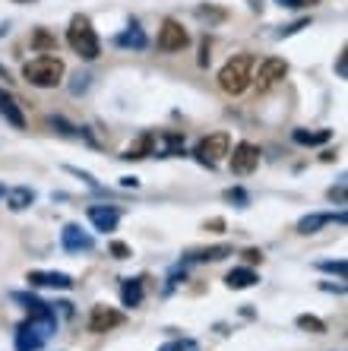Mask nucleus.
<instances>
[{"instance_id": "f257e3e1", "label": "nucleus", "mask_w": 348, "mask_h": 351, "mask_svg": "<svg viewBox=\"0 0 348 351\" xmlns=\"http://www.w3.org/2000/svg\"><path fill=\"white\" fill-rule=\"evenodd\" d=\"M64 73H67L64 60L54 58V54H38V58H32L23 66L25 82H32L38 89H54V86H60V82H64Z\"/></svg>"}, {"instance_id": "f03ea898", "label": "nucleus", "mask_w": 348, "mask_h": 351, "mask_svg": "<svg viewBox=\"0 0 348 351\" xmlns=\"http://www.w3.org/2000/svg\"><path fill=\"white\" fill-rule=\"evenodd\" d=\"M67 45H70L82 60H98V54H102V41H98L89 16H82V13H76V16L70 19V25H67Z\"/></svg>"}, {"instance_id": "7ed1b4c3", "label": "nucleus", "mask_w": 348, "mask_h": 351, "mask_svg": "<svg viewBox=\"0 0 348 351\" xmlns=\"http://www.w3.org/2000/svg\"><path fill=\"white\" fill-rule=\"evenodd\" d=\"M253 82V58L251 54H235L219 70V89L225 95H244L247 86Z\"/></svg>"}, {"instance_id": "20e7f679", "label": "nucleus", "mask_w": 348, "mask_h": 351, "mask_svg": "<svg viewBox=\"0 0 348 351\" xmlns=\"http://www.w3.org/2000/svg\"><path fill=\"white\" fill-rule=\"evenodd\" d=\"M228 152H231V136L228 133H209V136H202L196 143V162L209 165V168H216Z\"/></svg>"}, {"instance_id": "39448f33", "label": "nucleus", "mask_w": 348, "mask_h": 351, "mask_svg": "<svg viewBox=\"0 0 348 351\" xmlns=\"http://www.w3.org/2000/svg\"><path fill=\"white\" fill-rule=\"evenodd\" d=\"M187 45H190V35H187L184 25L178 19H165L162 29H159V48L174 54V51H184Z\"/></svg>"}, {"instance_id": "423d86ee", "label": "nucleus", "mask_w": 348, "mask_h": 351, "mask_svg": "<svg viewBox=\"0 0 348 351\" xmlns=\"http://www.w3.org/2000/svg\"><path fill=\"white\" fill-rule=\"evenodd\" d=\"M288 76V60H282V58H266L263 64H259V70H257V76H253V82L259 86V92H266V89H272L279 80H285Z\"/></svg>"}, {"instance_id": "0eeeda50", "label": "nucleus", "mask_w": 348, "mask_h": 351, "mask_svg": "<svg viewBox=\"0 0 348 351\" xmlns=\"http://www.w3.org/2000/svg\"><path fill=\"white\" fill-rule=\"evenodd\" d=\"M228 162H231V171L235 174H253V168L259 165V149L253 143H237L235 152H228Z\"/></svg>"}, {"instance_id": "6e6552de", "label": "nucleus", "mask_w": 348, "mask_h": 351, "mask_svg": "<svg viewBox=\"0 0 348 351\" xmlns=\"http://www.w3.org/2000/svg\"><path fill=\"white\" fill-rule=\"evenodd\" d=\"M60 247H64L67 254H89L92 247H95V241H92V234H86L80 225H64V231H60Z\"/></svg>"}, {"instance_id": "1a4fd4ad", "label": "nucleus", "mask_w": 348, "mask_h": 351, "mask_svg": "<svg viewBox=\"0 0 348 351\" xmlns=\"http://www.w3.org/2000/svg\"><path fill=\"white\" fill-rule=\"evenodd\" d=\"M25 282L32 288H57V291H70L73 288V276H67V272H29L25 276Z\"/></svg>"}, {"instance_id": "9d476101", "label": "nucleus", "mask_w": 348, "mask_h": 351, "mask_svg": "<svg viewBox=\"0 0 348 351\" xmlns=\"http://www.w3.org/2000/svg\"><path fill=\"white\" fill-rule=\"evenodd\" d=\"M124 323V317L117 311H111V307H92V313H89V332H95V335H102V332H108V329H114V326H121Z\"/></svg>"}, {"instance_id": "9b49d317", "label": "nucleus", "mask_w": 348, "mask_h": 351, "mask_svg": "<svg viewBox=\"0 0 348 351\" xmlns=\"http://www.w3.org/2000/svg\"><path fill=\"white\" fill-rule=\"evenodd\" d=\"M89 221L95 225V231H114L117 228V221H121V213L114 209V206H89Z\"/></svg>"}, {"instance_id": "f8f14e48", "label": "nucleus", "mask_w": 348, "mask_h": 351, "mask_svg": "<svg viewBox=\"0 0 348 351\" xmlns=\"http://www.w3.org/2000/svg\"><path fill=\"white\" fill-rule=\"evenodd\" d=\"M0 117H7L10 127H16V130H25V114H23V108H19V101L10 95L7 89H0Z\"/></svg>"}, {"instance_id": "ddd939ff", "label": "nucleus", "mask_w": 348, "mask_h": 351, "mask_svg": "<svg viewBox=\"0 0 348 351\" xmlns=\"http://www.w3.org/2000/svg\"><path fill=\"white\" fill-rule=\"evenodd\" d=\"M329 221H339V225H345V213H339V215H329V213L304 215V219L298 221V234H316V231L326 228Z\"/></svg>"}, {"instance_id": "4468645a", "label": "nucleus", "mask_w": 348, "mask_h": 351, "mask_svg": "<svg viewBox=\"0 0 348 351\" xmlns=\"http://www.w3.org/2000/svg\"><path fill=\"white\" fill-rule=\"evenodd\" d=\"M259 282V276L251 269V266H237V269H231L225 276V285L235 288V291H244V288H253Z\"/></svg>"}, {"instance_id": "2eb2a0df", "label": "nucleus", "mask_w": 348, "mask_h": 351, "mask_svg": "<svg viewBox=\"0 0 348 351\" xmlns=\"http://www.w3.org/2000/svg\"><path fill=\"white\" fill-rule=\"evenodd\" d=\"M3 196H7V206L13 213H23V209H29V206L35 203L32 187H10V190H3Z\"/></svg>"}, {"instance_id": "dca6fc26", "label": "nucleus", "mask_w": 348, "mask_h": 351, "mask_svg": "<svg viewBox=\"0 0 348 351\" xmlns=\"http://www.w3.org/2000/svg\"><path fill=\"white\" fill-rule=\"evenodd\" d=\"M235 254V247L228 244H216V247H206V250H194V254H187V260L190 263H219L225 260V256Z\"/></svg>"}, {"instance_id": "f3484780", "label": "nucleus", "mask_w": 348, "mask_h": 351, "mask_svg": "<svg viewBox=\"0 0 348 351\" xmlns=\"http://www.w3.org/2000/svg\"><path fill=\"white\" fill-rule=\"evenodd\" d=\"M146 41H149V38H146V32H143L139 25H130V29H124V32L114 38V45H117V48L143 51V48H146Z\"/></svg>"}, {"instance_id": "a211bd4d", "label": "nucleus", "mask_w": 348, "mask_h": 351, "mask_svg": "<svg viewBox=\"0 0 348 351\" xmlns=\"http://www.w3.org/2000/svg\"><path fill=\"white\" fill-rule=\"evenodd\" d=\"M41 345H45V335H38L29 323L16 329V351H38Z\"/></svg>"}, {"instance_id": "6ab92c4d", "label": "nucleus", "mask_w": 348, "mask_h": 351, "mask_svg": "<svg viewBox=\"0 0 348 351\" xmlns=\"http://www.w3.org/2000/svg\"><path fill=\"white\" fill-rule=\"evenodd\" d=\"M121 301H124V307H139L143 304V278H124Z\"/></svg>"}, {"instance_id": "aec40b11", "label": "nucleus", "mask_w": 348, "mask_h": 351, "mask_svg": "<svg viewBox=\"0 0 348 351\" xmlns=\"http://www.w3.org/2000/svg\"><path fill=\"white\" fill-rule=\"evenodd\" d=\"M152 146H155V136H152V133H143V136H139L121 158H127V162H139V158L152 156Z\"/></svg>"}, {"instance_id": "412c9836", "label": "nucleus", "mask_w": 348, "mask_h": 351, "mask_svg": "<svg viewBox=\"0 0 348 351\" xmlns=\"http://www.w3.org/2000/svg\"><path fill=\"white\" fill-rule=\"evenodd\" d=\"M292 136H294V143H298V146H323V143H329V139H332V133L329 130H316V133L294 130Z\"/></svg>"}, {"instance_id": "4be33fe9", "label": "nucleus", "mask_w": 348, "mask_h": 351, "mask_svg": "<svg viewBox=\"0 0 348 351\" xmlns=\"http://www.w3.org/2000/svg\"><path fill=\"white\" fill-rule=\"evenodd\" d=\"M32 48L41 51V54H51V51L57 48V38L48 32V29H35L32 32Z\"/></svg>"}, {"instance_id": "5701e85b", "label": "nucleus", "mask_w": 348, "mask_h": 351, "mask_svg": "<svg viewBox=\"0 0 348 351\" xmlns=\"http://www.w3.org/2000/svg\"><path fill=\"white\" fill-rule=\"evenodd\" d=\"M298 329H304V332H314V335H323V332H326V323H323L320 317L301 313V317H298Z\"/></svg>"}, {"instance_id": "b1692460", "label": "nucleus", "mask_w": 348, "mask_h": 351, "mask_svg": "<svg viewBox=\"0 0 348 351\" xmlns=\"http://www.w3.org/2000/svg\"><path fill=\"white\" fill-rule=\"evenodd\" d=\"M316 269H320V272H332V276L345 278L348 266H345V260H326V263H320V266H316Z\"/></svg>"}, {"instance_id": "393cba45", "label": "nucleus", "mask_w": 348, "mask_h": 351, "mask_svg": "<svg viewBox=\"0 0 348 351\" xmlns=\"http://www.w3.org/2000/svg\"><path fill=\"white\" fill-rule=\"evenodd\" d=\"M225 199H228V203H235V206H247V203H251L247 190H241V187H228L225 190Z\"/></svg>"}, {"instance_id": "a878e982", "label": "nucleus", "mask_w": 348, "mask_h": 351, "mask_svg": "<svg viewBox=\"0 0 348 351\" xmlns=\"http://www.w3.org/2000/svg\"><path fill=\"white\" fill-rule=\"evenodd\" d=\"M308 23L310 19H298V23H288V25H282V29H279V38H288V35H294V32H301V29H308Z\"/></svg>"}, {"instance_id": "bb28decb", "label": "nucleus", "mask_w": 348, "mask_h": 351, "mask_svg": "<svg viewBox=\"0 0 348 351\" xmlns=\"http://www.w3.org/2000/svg\"><path fill=\"white\" fill-rule=\"evenodd\" d=\"M196 16L200 19H225L222 10H209V7H196Z\"/></svg>"}, {"instance_id": "cd10ccee", "label": "nucleus", "mask_w": 348, "mask_h": 351, "mask_svg": "<svg viewBox=\"0 0 348 351\" xmlns=\"http://www.w3.org/2000/svg\"><path fill=\"white\" fill-rule=\"evenodd\" d=\"M111 254L117 256V260H127V256H130V247L124 244V241H114V244H111Z\"/></svg>"}, {"instance_id": "c85d7f7f", "label": "nucleus", "mask_w": 348, "mask_h": 351, "mask_svg": "<svg viewBox=\"0 0 348 351\" xmlns=\"http://www.w3.org/2000/svg\"><path fill=\"white\" fill-rule=\"evenodd\" d=\"M159 351H190V345L181 342V339H171V342H168V345H162Z\"/></svg>"}, {"instance_id": "c756f323", "label": "nucleus", "mask_w": 348, "mask_h": 351, "mask_svg": "<svg viewBox=\"0 0 348 351\" xmlns=\"http://www.w3.org/2000/svg\"><path fill=\"white\" fill-rule=\"evenodd\" d=\"M244 260H247V263H259V260H263V254H259L257 247H251V250H244Z\"/></svg>"}, {"instance_id": "7c9ffc66", "label": "nucleus", "mask_w": 348, "mask_h": 351, "mask_svg": "<svg viewBox=\"0 0 348 351\" xmlns=\"http://www.w3.org/2000/svg\"><path fill=\"white\" fill-rule=\"evenodd\" d=\"M339 76H342V80L348 76V58H345V51L339 54Z\"/></svg>"}, {"instance_id": "2f4dec72", "label": "nucleus", "mask_w": 348, "mask_h": 351, "mask_svg": "<svg viewBox=\"0 0 348 351\" xmlns=\"http://www.w3.org/2000/svg\"><path fill=\"white\" fill-rule=\"evenodd\" d=\"M202 228H206V231H222V228H225V221H222V219H212V221H206V225H202Z\"/></svg>"}, {"instance_id": "473e14b6", "label": "nucleus", "mask_w": 348, "mask_h": 351, "mask_svg": "<svg viewBox=\"0 0 348 351\" xmlns=\"http://www.w3.org/2000/svg\"><path fill=\"white\" fill-rule=\"evenodd\" d=\"M316 0H292V3H288V7L292 10H301V7H314Z\"/></svg>"}, {"instance_id": "72a5a7b5", "label": "nucleus", "mask_w": 348, "mask_h": 351, "mask_svg": "<svg viewBox=\"0 0 348 351\" xmlns=\"http://www.w3.org/2000/svg\"><path fill=\"white\" fill-rule=\"evenodd\" d=\"M121 184H124V187H139L137 178H121Z\"/></svg>"}, {"instance_id": "f704fd0d", "label": "nucleus", "mask_w": 348, "mask_h": 351, "mask_svg": "<svg viewBox=\"0 0 348 351\" xmlns=\"http://www.w3.org/2000/svg\"><path fill=\"white\" fill-rule=\"evenodd\" d=\"M279 3H282V7H288V3H292V0H279Z\"/></svg>"}, {"instance_id": "c9c22d12", "label": "nucleus", "mask_w": 348, "mask_h": 351, "mask_svg": "<svg viewBox=\"0 0 348 351\" xmlns=\"http://www.w3.org/2000/svg\"><path fill=\"white\" fill-rule=\"evenodd\" d=\"M0 199H3V187H0Z\"/></svg>"}, {"instance_id": "e433bc0d", "label": "nucleus", "mask_w": 348, "mask_h": 351, "mask_svg": "<svg viewBox=\"0 0 348 351\" xmlns=\"http://www.w3.org/2000/svg\"><path fill=\"white\" fill-rule=\"evenodd\" d=\"M16 3H29V0H16Z\"/></svg>"}]
</instances>
